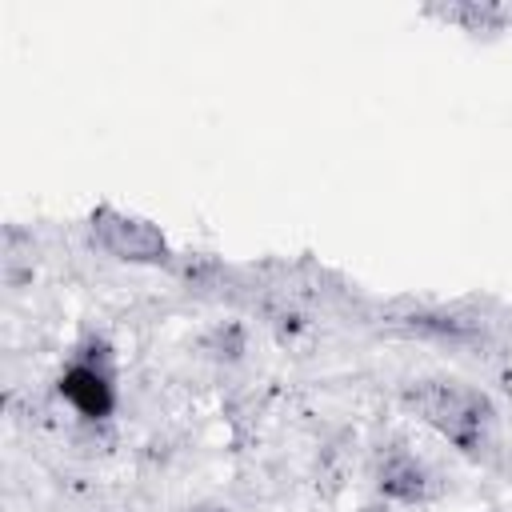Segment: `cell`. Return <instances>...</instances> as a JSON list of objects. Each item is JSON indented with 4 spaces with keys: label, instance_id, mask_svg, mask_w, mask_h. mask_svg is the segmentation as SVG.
Listing matches in <instances>:
<instances>
[{
    "label": "cell",
    "instance_id": "cell-1",
    "mask_svg": "<svg viewBox=\"0 0 512 512\" xmlns=\"http://www.w3.org/2000/svg\"><path fill=\"white\" fill-rule=\"evenodd\" d=\"M400 404L460 456L484 460L496 448L500 412L480 384L460 376H416L400 384Z\"/></svg>",
    "mask_w": 512,
    "mask_h": 512
},
{
    "label": "cell",
    "instance_id": "cell-2",
    "mask_svg": "<svg viewBox=\"0 0 512 512\" xmlns=\"http://www.w3.org/2000/svg\"><path fill=\"white\" fill-rule=\"evenodd\" d=\"M88 244L96 252H104L108 260H120V264H140V268H168L176 260L168 236L160 224H152L148 216H136V212H124L116 204H96L88 212Z\"/></svg>",
    "mask_w": 512,
    "mask_h": 512
},
{
    "label": "cell",
    "instance_id": "cell-3",
    "mask_svg": "<svg viewBox=\"0 0 512 512\" xmlns=\"http://www.w3.org/2000/svg\"><path fill=\"white\" fill-rule=\"evenodd\" d=\"M60 400L88 424H104L116 416L120 392H116V368H112V348L104 340H84L72 360L56 376Z\"/></svg>",
    "mask_w": 512,
    "mask_h": 512
},
{
    "label": "cell",
    "instance_id": "cell-4",
    "mask_svg": "<svg viewBox=\"0 0 512 512\" xmlns=\"http://www.w3.org/2000/svg\"><path fill=\"white\" fill-rule=\"evenodd\" d=\"M372 488L392 504H428L440 492V476L408 444H388L372 460Z\"/></svg>",
    "mask_w": 512,
    "mask_h": 512
},
{
    "label": "cell",
    "instance_id": "cell-5",
    "mask_svg": "<svg viewBox=\"0 0 512 512\" xmlns=\"http://www.w3.org/2000/svg\"><path fill=\"white\" fill-rule=\"evenodd\" d=\"M444 20H460V24H472V28H496L504 20L500 8H448Z\"/></svg>",
    "mask_w": 512,
    "mask_h": 512
},
{
    "label": "cell",
    "instance_id": "cell-6",
    "mask_svg": "<svg viewBox=\"0 0 512 512\" xmlns=\"http://www.w3.org/2000/svg\"><path fill=\"white\" fill-rule=\"evenodd\" d=\"M184 512H232V508L220 504V500H196V504H188Z\"/></svg>",
    "mask_w": 512,
    "mask_h": 512
}]
</instances>
